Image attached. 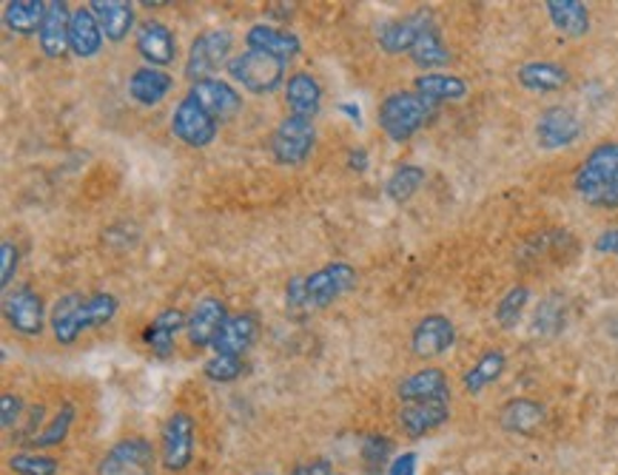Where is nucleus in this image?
Listing matches in <instances>:
<instances>
[{"mask_svg":"<svg viewBox=\"0 0 618 475\" xmlns=\"http://www.w3.org/2000/svg\"><path fill=\"white\" fill-rule=\"evenodd\" d=\"M117 308H120L117 296L106 294V290L89 296L66 294L55 303L52 321H49V325H52L55 339L69 347L80 339L84 330H95L109 325L117 316Z\"/></svg>","mask_w":618,"mask_h":475,"instance_id":"f257e3e1","label":"nucleus"},{"mask_svg":"<svg viewBox=\"0 0 618 475\" xmlns=\"http://www.w3.org/2000/svg\"><path fill=\"white\" fill-rule=\"evenodd\" d=\"M573 188L590 208H618V142H601L576 168Z\"/></svg>","mask_w":618,"mask_h":475,"instance_id":"f03ea898","label":"nucleus"},{"mask_svg":"<svg viewBox=\"0 0 618 475\" xmlns=\"http://www.w3.org/2000/svg\"><path fill=\"white\" fill-rule=\"evenodd\" d=\"M356 279L360 277H356L354 265L331 263L308 274V277L291 279L288 288H285V303H288V308L323 310L349 294L356 285Z\"/></svg>","mask_w":618,"mask_h":475,"instance_id":"7ed1b4c3","label":"nucleus"},{"mask_svg":"<svg viewBox=\"0 0 618 475\" xmlns=\"http://www.w3.org/2000/svg\"><path fill=\"white\" fill-rule=\"evenodd\" d=\"M436 117V106L416 91H393L380 106V129L391 142H408Z\"/></svg>","mask_w":618,"mask_h":475,"instance_id":"20e7f679","label":"nucleus"},{"mask_svg":"<svg viewBox=\"0 0 618 475\" xmlns=\"http://www.w3.org/2000/svg\"><path fill=\"white\" fill-rule=\"evenodd\" d=\"M228 75H232L234 83L243 86L245 91L252 95H271L277 91L285 80V71H288V63L279 58H271L265 52H239L237 58L228 60Z\"/></svg>","mask_w":618,"mask_h":475,"instance_id":"39448f33","label":"nucleus"},{"mask_svg":"<svg viewBox=\"0 0 618 475\" xmlns=\"http://www.w3.org/2000/svg\"><path fill=\"white\" fill-rule=\"evenodd\" d=\"M316 146V129L314 120L308 117L288 115L277 122V129L271 135V155L279 166H305L308 157L314 155Z\"/></svg>","mask_w":618,"mask_h":475,"instance_id":"423d86ee","label":"nucleus"},{"mask_svg":"<svg viewBox=\"0 0 618 475\" xmlns=\"http://www.w3.org/2000/svg\"><path fill=\"white\" fill-rule=\"evenodd\" d=\"M194 447H197V424L186 410H175L163 424L160 464L168 473H183L192 467Z\"/></svg>","mask_w":618,"mask_h":475,"instance_id":"0eeeda50","label":"nucleus"},{"mask_svg":"<svg viewBox=\"0 0 618 475\" xmlns=\"http://www.w3.org/2000/svg\"><path fill=\"white\" fill-rule=\"evenodd\" d=\"M157 453L143 436H126L97 464V475H155Z\"/></svg>","mask_w":618,"mask_h":475,"instance_id":"6e6552de","label":"nucleus"},{"mask_svg":"<svg viewBox=\"0 0 618 475\" xmlns=\"http://www.w3.org/2000/svg\"><path fill=\"white\" fill-rule=\"evenodd\" d=\"M234 46V34L228 29H208V32L197 34L188 49L186 58V78L192 83L206 80L212 71H217L219 66H228V52Z\"/></svg>","mask_w":618,"mask_h":475,"instance_id":"1a4fd4ad","label":"nucleus"},{"mask_svg":"<svg viewBox=\"0 0 618 475\" xmlns=\"http://www.w3.org/2000/svg\"><path fill=\"white\" fill-rule=\"evenodd\" d=\"M219 131V122L194 97H183L171 115V135L188 148H208Z\"/></svg>","mask_w":618,"mask_h":475,"instance_id":"9d476101","label":"nucleus"},{"mask_svg":"<svg viewBox=\"0 0 618 475\" xmlns=\"http://www.w3.org/2000/svg\"><path fill=\"white\" fill-rule=\"evenodd\" d=\"M3 316L7 325L20 336H40L43 334V319H46V305L43 296L38 290H32L29 285L7 290L3 296Z\"/></svg>","mask_w":618,"mask_h":475,"instance_id":"9b49d317","label":"nucleus"},{"mask_svg":"<svg viewBox=\"0 0 618 475\" xmlns=\"http://www.w3.org/2000/svg\"><path fill=\"white\" fill-rule=\"evenodd\" d=\"M581 131H585V126H581L579 115L567 106H550L536 120V142L548 151L573 146Z\"/></svg>","mask_w":618,"mask_h":475,"instance_id":"f8f14e48","label":"nucleus"},{"mask_svg":"<svg viewBox=\"0 0 618 475\" xmlns=\"http://www.w3.org/2000/svg\"><path fill=\"white\" fill-rule=\"evenodd\" d=\"M453 342H457V325L448 316L431 314L416 321L411 334V350L419 359H436L451 350Z\"/></svg>","mask_w":618,"mask_h":475,"instance_id":"ddd939ff","label":"nucleus"},{"mask_svg":"<svg viewBox=\"0 0 618 475\" xmlns=\"http://www.w3.org/2000/svg\"><path fill=\"white\" fill-rule=\"evenodd\" d=\"M188 97H194V100H197V103H200L217 122L234 120V117L239 115V109H243V97H239V91L234 89L232 83L217 78H206L192 83Z\"/></svg>","mask_w":618,"mask_h":475,"instance_id":"4468645a","label":"nucleus"},{"mask_svg":"<svg viewBox=\"0 0 618 475\" xmlns=\"http://www.w3.org/2000/svg\"><path fill=\"white\" fill-rule=\"evenodd\" d=\"M228 319V310H226V303L223 299H217V296H203L200 303L194 305L192 316H188V342H192V347H214V342H217L219 330H223V325H226Z\"/></svg>","mask_w":618,"mask_h":475,"instance_id":"2eb2a0df","label":"nucleus"},{"mask_svg":"<svg viewBox=\"0 0 618 475\" xmlns=\"http://www.w3.org/2000/svg\"><path fill=\"white\" fill-rule=\"evenodd\" d=\"M431 23H433V18L428 12H413V14H408V18L382 23V27L376 29V40H380L382 52L411 55V49L416 46L419 34L425 32Z\"/></svg>","mask_w":618,"mask_h":475,"instance_id":"dca6fc26","label":"nucleus"},{"mask_svg":"<svg viewBox=\"0 0 618 475\" xmlns=\"http://www.w3.org/2000/svg\"><path fill=\"white\" fill-rule=\"evenodd\" d=\"M402 405L411 402H451V382L439 367H422V370L411 373L408 379L400 382L396 387Z\"/></svg>","mask_w":618,"mask_h":475,"instance_id":"f3484780","label":"nucleus"},{"mask_svg":"<svg viewBox=\"0 0 618 475\" xmlns=\"http://www.w3.org/2000/svg\"><path fill=\"white\" fill-rule=\"evenodd\" d=\"M396 416H400V427L405 436H431L451 418V402H411V405H402Z\"/></svg>","mask_w":618,"mask_h":475,"instance_id":"a211bd4d","label":"nucleus"},{"mask_svg":"<svg viewBox=\"0 0 618 475\" xmlns=\"http://www.w3.org/2000/svg\"><path fill=\"white\" fill-rule=\"evenodd\" d=\"M135 43L140 58L146 60V66H155V69L168 66L177 55V38L171 34V29H168L166 23H160V20H146V23H140Z\"/></svg>","mask_w":618,"mask_h":475,"instance_id":"6ab92c4d","label":"nucleus"},{"mask_svg":"<svg viewBox=\"0 0 618 475\" xmlns=\"http://www.w3.org/2000/svg\"><path fill=\"white\" fill-rule=\"evenodd\" d=\"M69 23L71 12L63 0H49V3H46L43 27H40L38 32L40 52H43L46 58H60V55L69 52Z\"/></svg>","mask_w":618,"mask_h":475,"instance_id":"aec40b11","label":"nucleus"},{"mask_svg":"<svg viewBox=\"0 0 618 475\" xmlns=\"http://www.w3.org/2000/svg\"><path fill=\"white\" fill-rule=\"evenodd\" d=\"M285 106H288V115L314 120L320 109H323V86H320V80L311 71H294L288 83H285Z\"/></svg>","mask_w":618,"mask_h":475,"instance_id":"412c9836","label":"nucleus"},{"mask_svg":"<svg viewBox=\"0 0 618 475\" xmlns=\"http://www.w3.org/2000/svg\"><path fill=\"white\" fill-rule=\"evenodd\" d=\"M259 319L257 314H232L214 342L217 356H243L257 342Z\"/></svg>","mask_w":618,"mask_h":475,"instance_id":"4be33fe9","label":"nucleus"},{"mask_svg":"<svg viewBox=\"0 0 618 475\" xmlns=\"http://www.w3.org/2000/svg\"><path fill=\"white\" fill-rule=\"evenodd\" d=\"M245 43H248V49H254V52H265L271 55V58L285 60V63H291L296 55L303 52V43H300V38H296L294 32H283V29H274L268 27V23H254V27L245 32Z\"/></svg>","mask_w":618,"mask_h":475,"instance_id":"5701e85b","label":"nucleus"},{"mask_svg":"<svg viewBox=\"0 0 618 475\" xmlns=\"http://www.w3.org/2000/svg\"><path fill=\"white\" fill-rule=\"evenodd\" d=\"M188 328V316L183 314L180 308H168L160 310L155 319L148 321L146 328V345L148 350L160 359H168V356L175 354V339L180 330Z\"/></svg>","mask_w":618,"mask_h":475,"instance_id":"b1692460","label":"nucleus"},{"mask_svg":"<svg viewBox=\"0 0 618 475\" xmlns=\"http://www.w3.org/2000/svg\"><path fill=\"white\" fill-rule=\"evenodd\" d=\"M104 29L97 23V18L91 14V9H78L71 12V23H69V52L75 58H95L104 49Z\"/></svg>","mask_w":618,"mask_h":475,"instance_id":"393cba45","label":"nucleus"},{"mask_svg":"<svg viewBox=\"0 0 618 475\" xmlns=\"http://www.w3.org/2000/svg\"><path fill=\"white\" fill-rule=\"evenodd\" d=\"M175 89V78L155 66H140L129 78V95L140 106H160Z\"/></svg>","mask_w":618,"mask_h":475,"instance_id":"a878e982","label":"nucleus"},{"mask_svg":"<svg viewBox=\"0 0 618 475\" xmlns=\"http://www.w3.org/2000/svg\"><path fill=\"white\" fill-rule=\"evenodd\" d=\"M91 14L97 18L100 29H104L106 40L120 43L129 38L131 27H135V9L126 0H91L89 3Z\"/></svg>","mask_w":618,"mask_h":475,"instance_id":"bb28decb","label":"nucleus"},{"mask_svg":"<svg viewBox=\"0 0 618 475\" xmlns=\"http://www.w3.org/2000/svg\"><path fill=\"white\" fill-rule=\"evenodd\" d=\"M516 80L522 83V89L550 95V91H561L570 83V71L559 63H550V60H530V63L519 66Z\"/></svg>","mask_w":618,"mask_h":475,"instance_id":"cd10ccee","label":"nucleus"},{"mask_svg":"<svg viewBox=\"0 0 618 475\" xmlns=\"http://www.w3.org/2000/svg\"><path fill=\"white\" fill-rule=\"evenodd\" d=\"M550 23L556 27V32L567 34V38H585L590 32V9L581 0H548Z\"/></svg>","mask_w":618,"mask_h":475,"instance_id":"c85d7f7f","label":"nucleus"},{"mask_svg":"<svg viewBox=\"0 0 618 475\" xmlns=\"http://www.w3.org/2000/svg\"><path fill=\"white\" fill-rule=\"evenodd\" d=\"M413 91L422 95L425 100H431L433 106L439 103H459L468 97V83L457 75H439V71H428V75H419L413 80Z\"/></svg>","mask_w":618,"mask_h":475,"instance_id":"c756f323","label":"nucleus"},{"mask_svg":"<svg viewBox=\"0 0 618 475\" xmlns=\"http://www.w3.org/2000/svg\"><path fill=\"white\" fill-rule=\"evenodd\" d=\"M545 422V407L533 398H513L499 410V424L516 436H530Z\"/></svg>","mask_w":618,"mask_h":475,"instance_id":"7c9ffc66","label":"nucleus"},{"mask_svg":"<svg viewBox=\"0 0 618 475\" xmlns=\"http://www.w3.org/2000/svg\"><path fill=\"white\" fill-rule=\"evenodd\" d=\"M43 0H9L3 9V23L12 34H38L43 27Z\"/></svg>","mask_w":618,"mask_h":475,"instance_id":"2f4dec72","label":"nucleus"},{"mask_svg":"<svg viewBox=\"0 0 618 475\" xmlns=\"http://www.w3.org/2000/svg\"><path fill=\"white\" fill-rule=\"evenodd\" d=\"M411 60L419 66V69H439V66H448L451 63V52H448V46H444L442 34H439V29L428 27L425 32L419 34L416 46L411 49Z\"/></svg>","mask_w":618,"mask_h":475,"instance_id":"473e14b6","label":"nucleus"},{"mask_svg":"<svg viewBox=\"0 0 618 475\" xmlns=\"http://www.w3.org/2000/svg\"><path fill=\"white\" fill-rule=\"evenodd\" d=\"M428 174L422 166H411V162H405V166H400L396 171L388 177L385 182V194L391 202H396V206H405L408 199L416 197V191L422 186H425Z\"/></svg>","mask_w":618,"mask_h":475,"instance_id":"72a5a7b5","label":"nucleus"},{"mask_svg":"<svg viewBox=\"0 0 618 475\" xmlns=\"http://www.w3.org/2000/svg\"><path fill=\"white\" fill-rule=\"evenodd\" d=\"M504 365H508V359H504L502 350H488V354H484L482 359L471 367V370L464 373V379H462L464 390L473 393V396H479L484 387H490L493 382L499 379V376H502Z\"/></svg>","mask_w":618,"mask_h":475,"instance_id":"f704fd0d","label":"nucleus"},{"mask_svg":"<svg viewBox=\"0 0 618 475\" xmlns=\"http://www.w3.org/2000/svg\"><path fill=\"white\" fill-rule=\"evenodd\" d=\"M75 405H63L58 413L52 416V422L46 424L43 431L35 436L32 447L35 449H49V447H58L60 442H66V436H69L71 424H75Z\"/></svg>","mask_w":618,"mask_h":475,"instance_id":"c9c22d12","label":"nucleus"},{"mask_svg":"<svg viewBox=\"0 0 618 475\" xmlns=\"http://www.w3.org/2000/svg\"><path fill=\"white\" fill-rule=\"evenodd\" d=\"M528 303H530V290L524 288V285H516V288H510L508 294L502 296V303L497 305V321H499V325H502L504 330L516 328V325L522 321Z\"/></svg>","mask_w":618,"mask_h":475,"instance_id":"e433bc0d","label":"nucleus"},{"mask_svg":"<svg viewBox=\"0 0 618 475\" xmlns=\"http://www.w3.org/2000/svg\"><path fill=\"white\" fill-rule=\"evenodd\" d=\"M9 469L14 475H58L60 464L58 458L43 456L40 449H29V453H14L9 456Z\"/></svg>","mask_w":618,"mask_h":475,"instance_id":"4c0bfd02","label":"nucleus"},{"mask_svg":"<svg viewBox=\"0 0 618 475\" xmlns=\"http://www.w3.org/2000/svg\"><path fill=\"white\" fill-rule=\"evenodd\" d=\"M393 444L385 436H365L362 438V462H365L367 473L380 475L382 469L391 467Z\"/></svg>","mask_w":618,"mask_h":475,"instance_id":"58836bf2","label":"nucleus"},{"mask_svg":"<svg viewBox=\"0 0 618 475\" xmlns=\"http://www.w3.org/2000/svg\"><path fill=\"white\" fill-rule=\"evenodd\" d=\"M245 370L243 365V356H217L214 354L212 359L203 365V373H206V379L219 382V385H226V382L239 379Z\"/></svg>","mask_w":618,"mask_h":475,"instance_id":"ea45409f","label":"nucleus"},{"mask_svg":"<svg viewBox=\"0 0 618 475\" xmlns=\"http://www.w3.org/2000/svg\"><path fill=\"white\" fill-rule=\"evenodd\" d=\"M18 263H20V251L18 245L14 243H3L0 245V285L9 290V285H12L14 274H18Z\"/></svg>","mask_w":618,"mask_h":475,"instance_id":"a19ab883","label":"nucleus"},{"mask_svg":"<svg viewBox=\"0 0 618 475\" xmlns=\"http://www.w3.org/2000/svg\"><path fill=\"white\" fill-rule=\"evenodd\" d=\"M23 416V398L18 393H3L0 396V424H3V431H12L14 424L20 422Z\"/></svg>","mask_w":618,"mask_h":475,"instance_id":"79ce46f5","label":"nucleus"},{"mask_svg":"<svg viewBox=\"0 0 618 475\" xmlns=\"http://www.w3.org/2000/svg\"><path fill=\"white\" fill-rule=\"evenodd\" d=\"M291 475H336V469L325 458H308V462L296 464Z\"/></svg>","mask_w":618,"mask_h":475,"instance_id":"37998d69","label":"nucleus"},{"mask_svg":"<svg viewBox=\"0 0 618 475\" xmlns=\"http://www.w3.org/2000/svg\"><path fill=\"white\" fill-rule=\"evenodd\" d=\"M592 248L599 254H607V257H618V228H607L596 237Z\"/></svg>","mask_w":618,"mask_h":475,"instance_id":"c03bdc74","label":"nucleus"},{"mask_svg":"<svg viewBox=\"0 0 618 475\" xmlns=\"http://www.w3.org/2000/svg\"><path fill=\"white\" fill-rule=\"evenodd\" d=\"M385 475H416V453H402L391 462Z\"/></svg>","mask_w":618,"mask_h":475,"instance_id":"a18cd8bd","label":"nucleus"},{"mask_svg":"<svg viewBox=\"0 0 618 475\" xmlns=\"http://www.w3.org/2000/svg\"><path fill=\"white\" fill-rule=\"evenodd\" d=\"M349 168L351 171L362 174L367 168V151L365 148H354V151H349Z\"/></svg>","mask_w":618,"mask_h":475,"instance_id":"49530a36","label":"nucleus"},{"mask_svg":"<svg viewBox=\"0 0 618 475\" xmlns=\"http://www.w3.org/2000/svg\"><path fill=\"white\" fill-rule=\"evenodd\" d=\"M340 111H345V115L351 117V120L354 122H360V109H356V106H351V103H342L340 106Z\"/></svg>","mask_w":618,"mask_h":475,"instance_id":"de8ad7c7","label":"nucleus"},{"mask_svg":"<svg viewBox=\"0 0 618 475\" xmlns=\"http://www.w3.org/2000/svg\"><path fill=\"white\" fill-rule=\"evenodd\" d=\"M336 475H342V473H336Z\"/></svg>","mask_w":618,"mask_h":475,"instance_id":"09e8293b","label":"nucleus"}]
</instances>
